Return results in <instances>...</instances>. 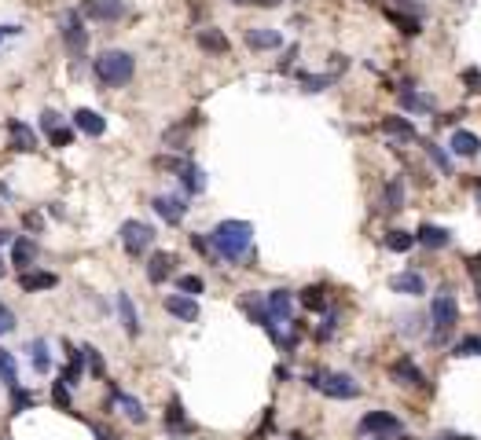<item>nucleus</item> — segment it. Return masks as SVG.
I'll list each match as a JSON object with an SVG mask.
<instances>
[{
    "mask_svg": "<svg viewBox=\"0 0 481 440\" xmlns=\"http://www.w3.org/2000/svg\"><path fill=\"white\" fill-rule=\"evenodd\" d=\"M0 279H4V260H0Z\"/></svg>",
    "mask_w": 481,
    "mask_h": 440,
    "instance_id": "obj_51",
    "label": "nucleus"
},
{
    "mask_svg": "<svg viewBox=\"0 0 481 440\" xmlns=\"http://www.w3.org/2000/svg\"><path fill=\"white\" fill-rule=\"evenodd\" d=\"M291 308H294V298L291 290H272L265 298V312H268V323H272V341H279L283 345V334H279V323H291Z\"/></svg>",
    "mask_w": 481,
    "mask_h": 440,
    "instance_id": "obj_5",
    "label": "nucleus"
},
{
    "mask_svg": "<svg viewBox=\"0 0 481 440\" xmlns=\"http://www.w3.org/2000/svg\"><path fill=\"white\" fill-rule=\"evenodd\" d=\"M477 151H481V140H477L474 133H467V128H456V133H452V154H459V158H477Z\"/></svg>",
    "mask_w": 481,
    "mask_h": 440,
    "instance_id": "obj_20",
    "label": "nucleus"
},
{
    "mask_svg": "<svg viewBox=\"0 0 481 440\" xmlns=\"http://www.w3.org/2000/svg\"><path fill=\"white\" fill-rule=\"evenodd\" d=\"M426 154H430V158H434V166H437V169H441L444 176H448V173H452V161H448V154L441 151V147H437V143H430V147H426Z\"/></svg>",
    "mask_w": 481,
    "mask_h": 440,
    "instance_id": "obj_40",
    "label": "nucleus"
},
{
    "mask_svg": "<svg viewBox=\"0 0 481 440\" xmlns=\"http://www.w3.org/2000/svg\"><path fill=\"white\" fill-rule=\"evenodd\" d=\"M390 286L397 293H408V298H419V293H426V283H423V275L419 272H400L390 279Z\"/></svg>",
    "mask_w": 481,
    "mask_h": 440,
    "instance_id": "obj_17",
    "label": "nucleus"
},
{
    "mask_svg": "<svg viewBox=\"0 0 481 440\" xmlns=\"http://www.w3.org/2000/svg\"><path fill=\"white\" fill-rule=\"evenodd\" d=\"M81 15L85 19H95V22H114V19L125 15V4L121 0H85Z\"/></svg>",
    "mask_w": 481,
    "mask_h": 440,
    "instance_id": "obj_9",
    "label": "nucleus"
},
{
    "mask_svg": "<svg viewBox=\"0 0 481 440\" xmlns=\"http://www.w3.org/2000/svg\"><path fill=\"white\" fill-rule=\"evenodd\" d=\"M415 242H423L426 250H444L448 242H452V235H448L444 227H437V224H423L419 232H415Z\"/></svg>",
    "mask_w": 481,
    "mask_h": 440,
    "instance_id": "obj_16",
    "label": "nucleus"
},
{
    "mask_svg": "<svg viewBox=\"0 0 481 440\" xmlns=\"http://www.w3.org/2000/svg\"><path fill=\"white\" fill-rule=\"evenodd\" d=\"M59 34H62V44H67L74 55H81V52H85L88 34H85V26H81V15H77V11H67V15H62V22H59Z\"/></svg>",
    "mask_w": 481,
    "mask_h": 440,
    "instance_id": "obj_7",
    "label": "nucleus"
},
{
    "mask_svg": "<svg viewBox=\"0 0 481 440\" xmlns=\"http://www.w3.org/2000/svg\"><path fill=\"white\" fill-rule=\"evenodd\" d=\"M173 265H176V257L173 253H166V250H158V253H151V260H147V279L158 286V283H166L169 275H173Z\"/></svg>",
    "mask_w": 481,
    "mask_h": 440,
    "instance_id": "obj_15",
    "label": "nucleus"
},
{
    "mask_svg": "<svg viewBox=\"0 0 481 440\" xmlns=\"http://www.w3.org/2000/svg\"><path fill=\"white\" fill-rule=\"evenodd\" d=\"M180 180H184V191H187V194H202V191H206V173H202L199 166H187V161H184Z\"/></svg>",
    "mask_w": 481,
    "mask_h": 440,
    "instance_id": "obj_25",
    "label": "nucleus"
},
{
    "mask_svg": "<svg viewBox=\"0 0 481 440\" xmlns=\"http://www.w3.org/2000/svg\"><path fill=\"white\" fill-rule=\"evenodd\" d=\"M166 429L169 433H191V426L184 422V407H180V400H169V411H166Z\"/></svg>",
    "mask_w": 481,
    "mask_h": 440,
    "instance_id": "obj_27",
    "label": "nucleus"
},
{
    "mask_svg": "<svg viewBox=\"0 0 481 440\" xmlns=\"http://www.w3.org/2000/svg\"><path fill=\"white\" fill-rule=\"evenodd\" d=\"M19 286H22L26 293H34V290H55V286H59V275H52V272H22V275H19Z\"/></svg>",
    "mask_w": 481,
    "mask_h": 440,
    "instance_id": "obj_18",
    "label": "nucleus"
},
{
    "mask_svg": "<svg viewBox=\"0 0 481 440\" xmlns=\"http://www.w3.org/2000/svg\"><path fill=\"white\" fill-rule=\"evenodd\" d=\"M8 140L15 151H37V133H34V125H26L19 118H11L8 121Z\"/></svg>",
    "mask_w": 481,
    "mask_h": 440,
    "instance_id": "obj_12",
    "label": "nucleus"
},
{
    "mask_svg": "<svg viewBox=\"0 0 481 440\" xmlns=\"http://www.w3.org/2000/svg\"><path fill=\"white\" fill-rule=\"evenodd\" d=\"M26 352H29V364H34V371L37 374H48V371H52V356H48V341H29V345H26Z\"/></svg>",
    "mask_w": 481,
    "mask_h": 440,
    "instance_id": "obj_23",
    "label": "nucleus"
},
{
    "mask_svg": "<svg viewBox=\"0 0 481 440\" xmlns=\"http://www.w3.org/2000/svg\"><path fill=\"white\" fill-rule=\"evenodd\" d=\"M246 44L253 48V52H268V48L283 44V34L279 29H246Z\"/></svg>",
    "mask_w": 481,
    "mask_h": 440,
    "instance_id": "obj_19",
    "label": "nucleus"
},
{
    "mask_svg": "<svg viewBox=\"0 0 481 440\" xmlns=\"http://www.w3.org/2000/svg\"><path fill=\"white\" fill-rule=\"evenodd\" d=\"M452 440H470V436H452Z\"/></svg>",
    "mask_w": 481,
    "mask_h": 440,
    "instance_id": "obj_52",
    "label": "nucleus"
},
{
    "mask_svg": "<svg viewBox=\"0 0 481 440\" xmlns=\"http://www.w3.org/2000/svg\"><path fill=\"white\" fill-rule=\"evenodd\" d=\"M74 128H77V133H85V136H103L107 133V118H103L100 110L81 107V110H74Z\"/></svg>",
    "mask_w": 481,
    "mask_h": 440,
    "instance_id": "obj_11",
    "label": "nucleus"
},
{
    "mask_svg": "<svg viewBox=\"0 0 481 440\" xmlns=\"http://www.w3.org/2000/svg\"><path fill=\"white\" fill-rule=\"evenodd\" d=\"M0 382H4L8 389L19 385V371H15V356L8 349H0Z\"/></svg>",
    "mask_w": 481,
    "mask_h": 440,
    "instance_id": "obj_29",
    "label": "nucleus"
},
{
    "mask_svg": "<svg viewBox=\"0 0 481 440\" xmlns=\"http://www.w3.org/2000/svg\"><path fill=\"white\" fill-rule=\"evenodd\" d=\"M81 371H85V356L81 352H70V367H67V374H62V385H77L81 382Z\"/></svg>",
    "mask_w": 481,
    "mask_h": 440,
    "instance_id": "obj_32",
    "label": "nucleus"
},
{
    "mask_svg": "<svg viewBox=\"0 0 481 440\" xmlns=\"http://www.w3.org/2000/svg\"><path fill=\"white\" fill-rule=\"evenodd\" d=\"M92 74H95V81H100V85H107V88H121V85H129V81H133V74H136V59H133L129 52H121V48H110V52L95 55Z\"/></svg>",
    "mask_w": 481,
    "mask_h": 440,
    "instance_id": "obj_2",
    "label": "nucleus"
},
{
    "mask_svg": "<svg viewBox=\"0 0 481 440\" xmlns=\"http://www.w3.org/2000/svg\"><path fill=\"white\" fill-rule=\"evenodd\" d=\"M114 400H118V407L125 411V418H129V422H136V426H143V422H147V411H143V404H140L136 396H129V393H114Z\"/></svg>",
    "mask_w": 481,
    "mask_h": 440,
    "instance_id": "obj_24",
    "label": "nucleus"
},
{
    "mask_svg": "<svg viewBox=\"0 0 481 440\" xmlns=\"http://www.w3.org/2000/svg\"><path fill=\"white\" fill-rule=\"evenodd\" d=\"M199 44L206 48V52H217V55H224V52H228V37H224L220 34V29H199Z\"/></svg>",
    "mask_w": 481,
    "mask_h": 440,
    "instance_id": "obj_26",
    "label": "nucleus"
},
{
    "mask_svg": "<svg viewBox=\"0 0 481 440\" xmlns=\"http://www.w3.org/2000/svg\"><path fill=\"white\" fill-rule=\"evenodd\" d=\"M250 242H253V227H250L246 220H220V224L213 227V235H210V246H213L224 260L246 257Z\"/></svg>",
    "mask_w": 481,
    "mask_h": 440,
    "instance_id": "obj_1",
    "label": "nucleus"
},
{
    "mask_svg": "<svg viewBox=\"0 0 481 440\" xmlns=\"http://www.w3.org/2000/svg\"><path fill=\"white\" fill-rule=\"evenodd\" d=\"M404 440H408V436H404Z\"/></svg>",
    "mask_w": 481,
    "mask_h": 440,
    "instance_id": "obj_56",
    "label": "nucleus"
},
{
    "mask_svg": "<svg viewBox=\"0 0 481 440\" xmlns=\"http://www.w3.org/2000/svg\"><path fill=\"white\" fill-rule=\"evenodd\" d=\"M11 239H15V235L8 232V227H0V246H8V242H11Z\"/></svg>",
    "mask_w": 481,
    "mask_h": 440,
    "instance_id": "obj_50",
    "label": "nucleus"
},
{
    "mask_svg": "<svg viewBox=\"0 0 481 440\" xmlns=\"http://www.w3.org/2000/svg\"><path fill=\"white\" fill-rule=\"evenodd\" d=\"M176 290H180L184 298H195V293H202V279L199 275H180V279H176Z\"/></svg>",
    "mask_w": 481,
    "mask_h": 440,
    "instance_id": "obj_37",
    "label": "nucleus"
},
{
    "mask_svg": "<svg viewBox=\"0 0 481 440\" xmlns=\"http://www.w3.org/2000/svg\"><path fill=\"white\" fill-rule=\"evenodd\" d=\"M166 312L184 319V323H195L199 319V301L195 298H184V293H173V298H166Z\"/></svg>",
    "mask_w": 481,
    "mask_h": 440,
    "instance_id": "obj_14",
    "label": "nucleus"
},
{
    "mask_svg": "<svg viewBox=\"0 0 481 440\" xmlns=\"http://www.w3.org/2000/svg\"><path fill=\"white\" fill-rule=\"evenodd\" d=\"M382 206H386L390 213H397V209L404 206V184H400L397 176H393L390 184H386V194H382Z\"/></svg>",
    "mask_w": 481,
    "mask_h": 440,
    "instance_id": "obj_28",
    "label": "nucleus"
},
{
    "mask_svg": "<svg viewBox=\"0 0 481 440\" xmlns=\"http://www.w3.org/2000/svg\"><path fill=\"white\" fill-rule=\"evenodd\" d=\"M386 246H390L393 253H408V250L415 246V235H411V232H386Z\"/></svg>",
    "mask_w": 481,
    "mask_h": 440,
    "instance_id": "obj_31",
    "label": "nucleus"
},
{
    "mask_svg": "<svg viewBox=\"0 0 481 440\" xmlns=\"http://www.w3.org/2000/svg\"><path fill=\"white\" fill-rule=\"evenodd\" d=\"M121 246L129 257H143L151 250V242H154V227L151 224H143V220H125L121 224Z\"/></svg>",
    "mask_w": 481,
    "mask_h": 440,
    "instance_id": "obj_4",
    "label": "nucleus"
},
{
    "mask_svg": "<svg viewBox=\"0 0 481 440\" xmlns=\"http://www.w3.org/2000/svg\"><path fill=\"white\" fill-rule=\"evenodd\" d=\"M393 378H397V382H400V378H408L411 385H426V374H423L419 367H415L411 360H400V364L393 367Z\"/></svg>",
    "mask_w": 481,
    "mask_h": 440,
    "instance_id": "obj_30",
    "label": "nucleus"
},
{
    "mask_svg": "<svg viewBox=\"0 0 481 440\" xmlns=\"http://www.w3.org/2000/svg\"><path fill=\"white\" fill-rule=\"evenodd\" d=\"M382 128H386L393 140H400V143H411V140H415V125H411L408 118H400V114H390V118H382Z\"/></svg>",
    "mask_w": 481,
    "mask_h": 440,
    "instance_id": "obj_21",
    "label": "nucleus"
},
{
    "mask_svg": "<svg viewBox=\"0 0 481 440\" xmlns=\"http://www.w3.org/2000/svg\"><path fill=\"white\" fill-rule=\"evenodd\" d=\"M452 356H481V334H467V338H459L456 341V349Z\"/></svg>",
    "mask_w": 481,
    "mask_h": 440,
    "instance_id": "obj_34",
    "label": "nucleus"
},
{
    "mask_svg": "<svg viewBox=\"0 0 481 440\" xmlns=\"http://www.w3.org/2000/svg\"><path fill=\"white\" fill-rule=\"evenodd\" d=\"M151 206H154V213L162 217L166 224H180L184 213H187V206H184L180 194H158V199H154Z\"/></svg>",
    "mask_w": 481,
    "mask_h": 440,
    "instance_id": "obj_10",
    "label": "nucleus"
},
{
    "mask_svg": "<svg viewBox=\"0 0 481 440\" xmlns=\"http://www.w3.org/2000/svg\"><path fill=\"white\" fill-rule=\"evenodd\" d=\"M11 331H15V312L0 301V334H11Z\"/></svg>",
    "mask_w": 481,
    "mask_h": 440,
    "instance_id": "obj_43",
    "label": "nucleus"
},
{
    "mask_svg": "<svg viewBox=\"0 0 481 440\" xmlns=\"http://www.w3.org/2000/svg\"><path fill=\"white\" fill-rule=\"evenodd\" d=\"M34 260H37V246H34V239H29V235L11 239V265H15V268L29 272V268H34Z\"/></svg>",
    "mask_w": 481,
    "mask_h": 440,
    "instance_id": "obj_13",
    "label": "nucleus"
},
{
    "mask_svg": "<svg viewBox=\"0 0 481 440\" xmlns=\"http://www.w3.org/2000/svg\"><path fill=\"white\" fill-rule=\"evenodd\" d=\"M34 400H37V396H34V393H26V389H19V385L11 389V411H15V415L26 411V407L34 404Z\"/></svg>",
    "mask_w": 481,
    "mask_h": 440,
    "instance_id": "obj_38",
    "label": "nucleus"
},
{
    "mask_svg": "<svg viewBox=\"0 0 481 440\" xmlns=\"http://www.w3.org/2000/svg\"><path fill=\"white\" fill-rule=\"evenodd\" d=\"M92 436L95 440H114V436H110V429H103V426H92Z\"/></svg>",
    "mask_w": 481,
    "mask_h": 440,
    "instance_id": "obj_47",
    "label": "nucleus"
},
{
    "mask_svg": "<svg viewBox=\"0 0 481 440\" xmlns=\"http://www.w3.org/2000/svg\"><path fill=\"white\" fill-rule=\"evenodd\" d=\"M235 4H239V0H235Z\"/></svg>",
    "mask_w": 481,
    "mask_h": 440,
    "instance_id": "obj_55",
    "label": "nucleus"
},
{
    "mask_svg": "<svg viewBox=\"0 0 481 440\" xmlns=\"http://www.w3.org/2000/svg\"><path fill=\"white\" fill-rule=\"evenodd\" d=\"M81 356H85V364H88V371L95 374V378H103V374H107V367H103V356H100V349L85 345V349H81Z\"/></svg>",
    "mask_w": 481,
    "mask_h": 440,
    "instance_id": "obj_36",
    "label": "nucleus"
},
{
    "mask_svg": "<svg viewBox=\"0 0 481 440\" xmlns=\"http://www.w3.org/2000/svg\"><path fill=\"white\" fill-rule=\"evenodd\" d=\"M15 34H22V29H19V26H0V41H4V37H15Z\"/></svg>",
    "mask_w": 481,
    "mask_h": 440,
    "instance_id": "obj_48",
    "label": "nucleus"
},
{
    "mask_svg": "<svg viewBox=\"0 0 481 440\" xmlns=\"http://www.w3.org/2000/svg\"><path fill=\"white\" fill-rule=\"evenodd\" d=\"M334 81V74H316V77H305V85H309V92H319V88H327Z\"/></svg>",
    "mask_w": 481,
    "mask_h": 440,
    "instance_id": "obj_44",
    "label": "nucleus"
},
{
    "mask_svg": "<svg viewBox=\"0 0 481 440\" xmlns=\"http://www.w3.org/2000/svg\"><path fill=\"white\" fill-rule=\"evenodd\" d=\"M390 19L404 29V34H419V19H408V15H397V11H390Z\"/></svg>",
    "mask_w": 481,
    "mask_h": 440,
    "instance_id": "obj_42",
    "label": "nucleus"
},
{
    "mask_svg": "<svg viewBox=\"0 0 481 440\" xmlns=\"http://www.w3.org/2000/svg\"><path fill=\"white\" fill-rule=\"evenodd\" d=\"M400 103L408 110H434V100H426V95H415L411 88H400Z\"/></svg>",
    "mask_w": 481,
    "mask_h": 440,
    "instance_id": "obj_35",
    "label": "nucleus"
},
{
    "mask_svg": "<svg viewBox=\"0 0 481 440\" xmlns=\"http://www.w3.org/2000/svg\"><path fill=\"white\" fill-rule=\"evenodd\" d=\"M52 400H55V407H62V411H70V385L55 382V385H52Z\"/></svg>",
    "mask_w": 481,
    "mask_h": 440,
    "instance_id": "obj_41",
    "label": "nucleus"
},
{
    "mask_svg": "<svg viewBox=\"0 0 481 440\" xmlns=\"http://www.w3.org/2000/svg\"><path fill=\"white\" fill-rule=\"evenodd\" d=\"M246 4H258V8H276L279 0H246Z\"/></svg>",
    "mask_w": 481,
    "mask_h": 440,
    "instance_id": "obj_49",
    "label": "nucleus"
},
{
    "mask_svg": "<svg viewBox=\"0 0 481 440\" xmlns=\"http://www.w3.org/2000/svg\"><path fill=\"white\" fill-rule=\"evenodd\" d=\"M41 224H44V220H41L37 213H26V227H29V232H41Z\"/></svg>",
    "mask_w": 481,
    "mask_h": 440,
    "instance_id": "obj_46",
    "label": "nucleus"
},
{
    "mask_svg": "<svg viewBox=\"0 0 481 440\" xmlns=\"http://www.w3.org/2000/svg\"><path fill=\"white\" fill-rule=\"evenodd\" d=\"M477 202H481V194H477Z\"/></svg>",
    "mask_w": 481,
    "mask_h": 440,
    "instance_id": "obj_53",
    "label": "nucleus"
},
{
    "mask_svg": "<svg viewBox=\"0 0 481 440\" xmlns=\"http://www.w3.org/2000/svg\"><path fill=\"white\" fill-rule=\"evenodd\" d=\"M0 440H4V436H0Z\"/></svg>",
    "mask_w": 481,
    "mask_h": 440,
    "instance_id": "obj_54",
    "label": "nucleus"
},
{
    "mask_svg": "<svg viewBox=\"0 0 481 440\" xmlns=\"http://www.w3.org/2000/svg\"><path fill=\"white\" fill-rule=\"evenodd\" d=\"M118 316L125 323V331H129V338H136L140 334V316H136V305H133V298L125 290L118 293Z\"/></svg>",
    "mask_w": 481,
    "mask_h": 440,
    "instance_id": "obj_22",
    "label": "nucleus"
},
{
    "mask_svg": "<svg viewBox=\"0 0 481 440\" xmlns=\"http://www.w3.org/2000/svg\"><path fill=\"white\" fill-rule=\"evenodd\" d=\"M430 319H434V327H437V338H444L448 331L456 327V319H459V305L456 298L448 290H441L434 301H430Z\"/></svg>",
    "mask_w": 481,
    "mask_h": 440,
    "instance_id": "obj_6",
    "label": "nucleus"
},
{
    "mask_svg": "<svg viewBox=\"0 0 481 440\" xmlns=\"http://www.w3.org/2000/svg\"><path fill=\"white\" fill-rule=\"evenodd\" d=\"M309 385L319 389L324 396L331 400H357L360 396V385L349 378V374H338V371H316L309 374Z\"/></svg>",
    "mask_w": 481,
    "mask_h": 440,
    "instance_id": "obj_3",
    "label": "nucleus"
},
{
    "mask_svg": "<svg viewBox=\"0 0 481 440\" xmlns=\"http://www.w3.org/2000/svg\"><path fill=\"white\" fill-rule=\"evenodd\" d=\"M360 433H371V436H393L400 433V418L390 411H367L360 418Z\"/></svg>",
    "mask_w": 481,
    "mask_h": 440,
    "instance_id": "obj_8",
    "label": "nucleus"
},
{
    "mask_svg": "<svg viewBox=\"0 0 481 440\" xmlns=\"http://www.w3.org/2000/svg\"><path fill=\"white\" fill-rule=\"evenodd\" d=\"M324 286H305V290H301V305H305V308H312V312H319V308H324L327 305V298H324Z\"/></svg>",
    "mask_w": 481,
    "mask_h": 440,
    "instance_id": "obj_33",
    "label": "nucleus"
},
{
    "mask_svg": "<svg viewBox=\"0 0 481 440\" xmlns=\"http://www.w3.org/2000/svg\"><path fill=\"white\" fill-rule=\"evenodd\" d=\"M48 140H52V147H70L74 143V128H67V125H59V128H52V133H48Z\"/></svg>",
    "mask_w": 481,
    "mask_h": 440,
    "instance_id": "obj_39",
    "label": "nucleus"
},
{
    "mask_svg": "<svg viewBox=\"0 0 481 440\" xmlns=\"http://www.w3.org/2000/svg\"><path fill=\"white\" fill-rule=\"evenodd\" d=\"M59 125H62V118H59L55 110H44L41 114V128H44V133H52V128H59Z\"/></svg>",
    "mask_w": 481,
    "mask_h": 440,
    "instance_id": "obj_45",
    "label": "nucleus"
}]
</instances>
